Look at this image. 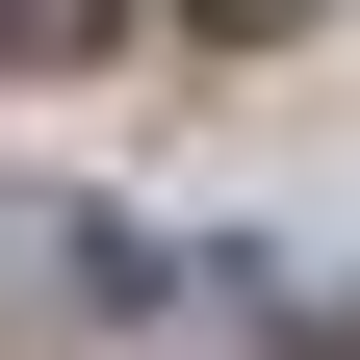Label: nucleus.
I'll return each instance as SVG.
<instances>
[{
	"instance_id": "2",
	"label": "nucleus",
	"mask_w": 360,
	"mask_h": 360,
	"mask_svg": "<svg viewBox=\"0 0 360 360\" xmlns=\"http://www.w3.org/2000/svg\"><path fill=\"white\" fill-rule=\"evenodd\" d=\"M180 26H309V0H180Z\"/></svg>"
},
{
	"instance_id": "3",
	"label": "nucleus",
	"mask_w": 360,
	"mask_h": 360,
	"mask_svg": "<svg viewBox=\"0 0 360 360\" xmlns=\"http://www.w3.org/2000/svg\"><path fill=\"white\" fill-rule=\"evenodd\" d=\"M309 360H360V309H335V335H309Z\"/></svg>"
},
{
	"instance_id": "1",
	"label": "nucleus",
	"mask_w": 360,
	"mask_h": 360,
	"mask_svg": "<svg viewBox=\"0 0 360 360\" xmlns=\"http://www.w3.org/2000/svg\"><path fill=\"white\" fill-rule=\"evenodd\" d=\"M0 52H77V0H0Z\"/></svg>"
}]
</instances>
